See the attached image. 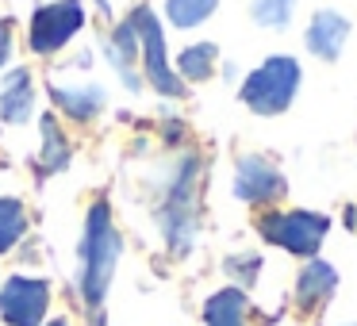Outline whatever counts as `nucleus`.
Segmentation results:
<instances>
[{
	"instance_id": "nucleus-1",
	"label": "nucleus",
	"mask_w": 357,
	"mask_h": 326,
	"mask_svg": "<svg viewBox=\"0 0 357 326\" xmlns=\"http://www.w3.org/2000/svg\"><path fill=\"white\" fill-rule=\"evenodd\" d=\"M119 234L108 219V208L96 203L89 211V231H85V300L100 303L104 292L112 284V272H116V261H119Z\"/></svg>"
},
{
	"instance_id": "nucleus-2",
	"label": "nucleus",
	"mask_w": 357,
	"mask_h": 326,
	"mask_svg": "<svg viewBox=\"0 0 357 326\" xmlns=\"http://www.w3.org/2000/svg\"><path fill=\"white\" fill-rule=\"evenodd\" d=\"M296 81H300V65L292 58H269L257 73H250L246 85H242V100L250 104L261 116H277L288 108L296 93Z\"/></svg>"
},
{
	"instance_id": "nucleus-3",
	"label": "nucleus",
	"mask_w": 357,
	"mask_h": 326,
	"mask_svg": "<svg viewBox=\"0 0 357 326\" xmlns=\"http://www.w3.org/2000/svg\"><path fill=\"white\" fill-rule=\"evenodd\" d=\"M326 215H315V211H288V215H269L261 219V234L277 246L292 249V254H315L319 242L326 234Z\"/></svg>"
},
{
	"instance_id": "nucleus-4",
	"label": "nucleus",
	"mask_w": 357,
	"mask_h": 326,
	"mask_svg": "<svg viewBox=\"0 0 357 326\" xmlns=\"http://www.w3.org/2000/svg\"><path fill=\"white\" fill-rule=\"evenodd\" d=\"M47 300L50 288L43 280H27V277H12L0 288V315L8 326H39L47 315Z\"/></svg>"
},
{
	"instance_id": "nucleus-5",
	"label": "nucleus",
	"mask_w": 357,
	"mask_h": 326,
	"mask_svg": "<svg viewBox=\"0 0 357 326\" xmlns=\"http://www.w3.org/2000/svg\"><path fill=\"white\" fill-rule=\"evenodd\" d=\"M81 20L85 16H81L77 0H62V4H47V8H39L35 20H31V47L39 50V54L58 50L81 27Z\"/></svg>"
},
{
	"instance_id": "nucleus-6",
	"label": "nucleus",
	"mask_w": 357,
	"mask_h": 326,
	"mask_svg": "<svg viewBox=\"0 0 357 326\" xmlns=\"http://www.w3.org/2000/svg\"><path fill=\"white\" fill-rule=\"evenodd\" d=\"M131 27H139V35H142V50H146V77L154 81V88L158 93H165V96H181L185 88H181V77L165 65V42H162V27H158V20L150 16L146 8H139L135 12V20H131Z\"/></svg>"
},
{
	"instance_id": "nucleus-7",
	"label": "nucleus",
	"mask_w": 357,
	"mask_h": 326,
	"mask_svg": "<svg viewBox=\"0 0 357 326\" xmlns=\"http://www.w3.org/2000/svg\"><path fill=\"white\" fill-rule=\"evenodd\" d=\"M284 192V177H280L277 169H273L269 162H261V157H246V162H238V173H234V196L238 200H273V196Z\"/></svg>"
},
{
	"instance_id": "nucleus-8",
	"label": "nucleus",
	"mask_w": 357,
	"mask_h": 326,
	"mask_svg": "<svg viewBox=\"0 0 357 326\" xmlns=\"http://www.w3.org/2000/svg\"><path fill=\"white\" fill-rule=\"evenodd\" d=\"M346 31H349V24L338 12H319L307 31V50L319 58H338L342 42H346Z\"/></svg>"
},
{
	"instance_id": "nucleus-9",
	"label": "nucleus",
	"mask_w": 357,
	"mask_h": 326,
	"mask_svg": "<svg viewBox=\"0 0 357 326\" xmlns=\"http://www.w3.org/2000/svg\"><path fill=\"white\" fill-rule=\"evenodd\" d=\"M0 116L8 123H24L31 116V73L27 70L8 73V81L0 88Z\"/></svg>"
},
{
	"instance_id": "nucleus-10",
	"label": "nucleus",
	"mask_w": 357,
	"mask_h": 326,
	"mask_svg": "<svg viewBox=\"0 0 357 326\" xmlns=\"http://www.w3.org/2000/svg\"><path fill=\"white\" fill-rule=\"evenodd\" d=\"M242 315H246V295L238 288H227V292H215L204 307V318L208 326H242Z\"/></svg>"
},
{
	"instance_id": "nucleus-11",
	"label": "nucleus",
	"mask_w": 357,
	"mask_h": 326,
	"mask_svg": "<svg viewBox=\"0 0 357 326\" xmlns=\"http://www.w3.org/2000/svg\"><path fill=\"white\" fill-rule=\"evenodd\" d=\"M54 100L62 104L70 116H77V119H85V116H93V111H100V104H104V88L100 85H81V88H66V85H58L54 88Z\"/></svg>"
},
{
	"instance_id": "nucleus-12",
	"label": "nucleus",
	"mask_w": 357,
	"mask_h": 326,
	"mask_svg": "<svg viewBox=\"0 0 357 326\" xmlns=\"http://www.w3.org/2000/svg\"><path fill=\"white\" fill-rule=\"evenodd\" d=\"M334 284H338V272H334L331 265H323V261H311L307 269H303V277H300V300L303 303L326 300V295L334 292Z\"/></svg>"
},
{
	"instance_id": "nucleus-13",
	"label": "nucleus",
	"mask_w": 357,
	"mask_h": 326,
	"mask_svg": "<svg viewBox=\"0 0 357 326\" xmlns=\"http://www.w3.org/2000/svg\"><path fill=\"white\" fill-rule=\"evenodd\" d=\"M181 77L188 81H204L211 77V70H215V47L211 42H200V47H188L185 54H181Z\"/></svg>"
},
{
	"instance_id": "nucleus-14",
	"label": "nucleus",
	"mask_w": 357,
	"mask_h": 326,
	"mask_svg": "<svg viewBox=\"0 0 357 326\" xmlns=\"http://www.w3.org/2000/svg\"><path fill=\"white\" fill-rule=\"evenodd\" d=\"M24 226H27L24 208H20L16 200H0V254L16 246L20 234H24Z\"/></svg>"
},
{
	"instance_id": "nucleus-15",
	"label": "nucleus",
	"mask_w": 357,
	"mask_h": 326,
	"mask_svg": "<svg viewBox=\"0 0 357 326\" xmlns=\"http://www.w3.org/2000/svg\"><path fill=\"white\" fill-rule=\"evenodd\" d=\"M43 139H47V146H43V157H39V173H54L66 165V142L62 134H58L54 119H43Z\"/></svg>"
},
{
	"instance_id": "nucleus-16",
	"label": "nucleus",
	"mask_w": 357,
	"mask_h": 326,
	"mask_svg": "<svg viewBox=\"0 0 357 326\" xmlns=\"http://www.w3.org/2000/svg\"><path fill=\"white\" fill-rule=\"evenodd\" d=\"M215 4L219 0H169V16L177 27H192L200 20H208L215 12Z\"/></svg>"
},
{
	"instance_id": "nucleus-17",
	"label": "nucleus",
	"mask_w": 357,
	"mask_h": 326,
	"mask_svg": "<svg viewBox=\"0 0 357 326\" xmlns=\"http://www.w3.org/2000/svg\"><path fill=\"white\" fill-rule=\"evenodd\" d=\"M292 16V0H254V20L265 27H284Z\"/></svg>"
},
{
	"instance_id": "nucleus-18",
	"label": "nucleus",
	"mask_w": 357,
	"mask_h": 326,
	"mask_svg": "<svg viewBox=\"0 0 357 326\" xmlns=\"http://www.w3.org/2000/svg\"><path fill=\"white\" fill-rule=\"evenodd\" d=\"M8 54H12V39H8V31H4V24H0V65L8 62Z\"/></svg>"
},
{
	"instance_id": "nucleus-19",
	"label": "nucleus",
	"mask_w": 357,
	"mask_h": 326,
	"mask_svg": "<svg viewBox=\"0 0 357 326\" xmlns=\"http://www.w3.org/2000/svg\"><path fill=\"white\" fill-rule=\"evenodd\" d=\"M50 326H66V323H50Z\"/></svg>"
}]
</instances>
